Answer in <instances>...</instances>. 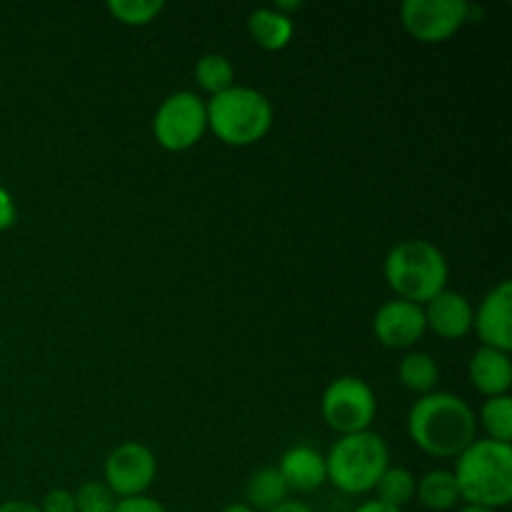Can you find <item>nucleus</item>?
<instances>
[{
  "label": "nucleus",
  "instance_id": "f257e3e1",
  "mask_svg": "<svg viewBox=\"0 0 512 512\" xmlns=\"http://www.w3.org/2000/svg\"><path fill=\"white\" fill-rule=\"evenodd\" d=\"M408 435L433 458H458L478 440V415L460 395H420L408 413Z\"/></svg>",
  "mask_w": 512,
  "mask_h": 512
},
{
  "label": "nucleus",
  "instance_id": "f03ea898",
  "mask_svg": "<svg viewBox=\"0 0 512 512\" xmlns=\"http://www.w3.org/2000/svg\"><path fill=\"white\" fill-rule=\"evenodd\" d=\"M460 500L475 508L500 510L512 500V448L495 440H475L455 458Z\"/></svg>",
  "mask_w": 512,
  "mask_h": 512
},
{
  "label": "nucleus",
  "instance_id": "7ed1b4c3",
  "mask_svg": "<svg viewBox=\"0 0 512 512\" xmlns=\"http://www.w3.org/2000/svg\"><path fill=\"white\" fill-rule=\"evenodd\" d=\"M448 260L428 240H403L385 255V280L400 300L425 305L448 285Z\"/></svg>",
  "mask_w": 512,
  "mask_h": 512
},
{
  "label": "nucleus",
  "instance_id": "20e7f679",
  "mask_svg": "<svg viewBox=\"0 0 512 512\" xmlns=\"http://www.w3.org/2000/svg\"><path fill=\"white\" fill-rule=\"evenodd\" d=\"M208 128L225 145L245 148L268 135L273 128V105L260 90L233 85L205 103Z\"/></svg>",
  "mask_w": 512,
  "mask_h": 512
},
{
  "label": "nucleus",
  "instance_id": "39448f33",
  "mask_svg": "<svg viewBox=\"0 0 512 512\" xmlns=\"http://www.w3.org/2000/svg\"><path fill=\"white\" fill-rule=\"evenodd\" d=\"M390 465V450L373 430L340 435L325 455L328 480L345 495H365Z\"/></svg>",
  "mask_w": 512,
  "mask_h": 512
},
{
  "label": "nucleus",
  "instance_id": "423d86ee",
  "mask_svg": "<svg viewBox=\"0 0 512 512\" xmlns=\"http://www.w3.org/2000/svg\"><path fill=\"white\" fill-rule=\"evenodd\" d=\"M208 130L205 100L193 90H178L158 105L153 115V135L160 148L183 153L193 148Z\"/></svg>",
  "mask_w": 512,
  "mask_h": 512
},
{
  "label": "nucleus",
  "instance_id": "0eeeda50",
  "mask_svg": "<svg viewBox=\"0 0 512 512\" xmlns=\"http://www.w3.org/2000/svg\"><path fill=\"white\" fill-rule=\"evenodd\" d=\"M320 410H323V420L328 423V428L340 435H353L370 430L375 413H378V400L365 380L355 378V375H343L325 388Z\"/></svg>",
  "mask_w": 512,
  "mask_h": 512
},
{
  "label": "nucleus",
  "instance_id": "6e6552de",
  "mask_svg": "<svg viewBox=\"0 0 512 512\" xmlns=\"http://www.w3.org/2000/svg\"><path fill=\"white\" fill-rule=\"evenodd\" d=\"M158 475V460L155 453L143 443H120L110 450L103 465V483L118 500L140 498L153 485Z\"/></svg>",
  "mask_w": 512,
  "mask_h": 512
},
{
  "label": "nucleus",
  "instance_id": "1a4fd4ad",
  "mask_svg": "<svg viewBox=\"0 0 512 512\" xmlns=\"http://www.w3.org/2000/svg\"><path fill=\"white\" fill-rule=\"evenodd\" d=\"M468 8L465 0H405L400 20L420 43H443L468 23Z\"/></svg>",
  "mask_w": 512,
  "mask_h": 512
},
{
  "label": "nucleus",
  "instance_id": "9d476101",
  "mask_svg": "<svg viewBox=\"0 0 512 512\" xmlns=\"http://www.w3.org/2000/svg\"><path fill=\"white\" fill-rule=\"evenodd\" d=\"M425 313L423 305L408 303V300H388L378 308L373 318V333L380 345L390 350L413 348L425 335Z\"/></svg>",
  "mask_w": 512,
  "mask_h": 512
},
{
  "label": "nucleus",
  "instance_id": "9b49d317",
  "mask_svg": "<svg viewBox=\"0 0 512 512\" xmlns=\"http://www.w3.org/2000/svg\"><path fill=\"white\" fill-rule=\"evenodd\" d=\"M473 328L478 333L483 348L512 350V283L503 280L495 285L478 310L473 313Z\"/></svg>",
  "mask_w": 512,
  "mask_h": 512
},
{
  "label": "nucleus",
  "instance_id": "f8f14e48",
  "mask_svg": "<svg viewBox=\"0 0 512 512\" xmlns=\"http://www.w3.org/2000/svg\"><path fill=\"white\" fill-rule=\"evenodd\" d=\"M425 328L433 330L443 340H460L473 330V305L458 290H448L435 295L423 305Z\"/></svg>",
  "mask_w": 512,
  "mask_h": 512
},
{
  "label": "nucleus",
  "instance_id": "ddd939ff",
  "mask_svg": "<svg viewBox=\"0 0 512 512\" xmlns=\"http://www.w3.org/2000/svg\"><path fill=\"white\" fill-rule=\"evenodd\" d=\"M468 378L470 385H473L480 395H485V398L508 395V390L512 388L510 353L483 348V345H480L473 353V358H470Z\"/></svg>",
  "mask_w": 512,
  "mask_h": 512
},
{
  "label": "nucleus",
  "instance_id": "4468645a",
  "mask_svg": "<svg viewBox=\"0 0 512 512\" xmlns=\"http://www.w3.org/2000/svg\"><path fill=\"white\" fill-rule=\"evenodd\" d=\"M288 490L295 493H313L320 485L328 483V470H325V455L310 445H293L285 450L278 465Z\"/></svg>",
  "mask_w": 512,
  "mask_h": 512
},
{
  "label": "nucleus",
  "instance_id": "2eb2a0df",
  "mask_svg": "<svg viewBox=\"0 0 512 512\" xmlns=\"http://www.w3.org/2000/svg\"><path fill=\"white\" fill-rule=\"evenodd\" d=\"M248 33L263 50H283L293 40L295 25L275 8H258L248 15Z\"/></svg>",
  "mask_w": 512,
  "mask_h": 512
},
{
  "label": "nucleus",
  "instance_id": "dca6fc26",
  "mask_svg": "<svg viewBox=\"0 0 512 512\" xmlns=\"http://www.w3.org/2000/svg\"><path fill=\"white\" fill-rule=\"evenodd\" d=\"M288 485H285L283 475L273 465H265V468L255 470L250 475L248 485H245V505H250L255 512L258 510H273L280 503L288 500Z\"/></svg>",
  "mask_w": 512,
  "mask_h": 512
},
{
  "label": "nucleus",
  "instance_id": "f3484780",
  "mask_svg": "<svg viewBox=\"0 0 512 512\" xmlns=\"http://www.w3.org/2000/svg\"><path fill=\"white\" fill-rule=\"evenodd\" d=\"M415 498H418L428 510H435V512L453 510L455 505L460 503L458 483H455L453 470H443V468L428 470L423 478H418V485H415Z\"/></svg>",
  "mask_w": 512,
  "mask_h": 512
},
{
  "label": "nucleus",
  "instance_id": "a211bd4d",
  "mask_svg": "<svg viewBox=\"0 0 512 512\" xmlns=\"http://www.w3.org/2000/svg\"><path fill=\"white\" fill-rule=\"evenodd\" d=\"M398 380L410 393L428 395L435 393V385L440 383V368L433 355L423 353V350H413V353L400 360Z\"/></svg>",
  "mask_w": 512,
  "mask_h": 512
},
{
  "label": "nucleus",
  "instance_id": "6ab92c4d",
  "mask_svg": "<svg viewBox=\"0 0 512 512\" xmlns=\"http://www.w3.org/2000/svg\"><path fill=\"white\" fill-rule=\"evenodd\" d=\"M415 485H418V478L410 473L408 468H400V465H388L385 473L380 475V480L375 483V495L380 503L390 505V508L403 510L405 505L413 503L415 498Z\"/></svg>",
  "mask_w": 512,
  "mask_h": 512
},
{
  "label": "nucleus",
  "instance_id": "aec40b11",
  "mask_svg": "<svg viewBox=\"0 0 512 512\" xmlns=\"http://www.w3.org/2000/svg\"><path fill=\"white\" fill-rule=\"evenodd\" d=\"M195 80L203 90H208L210 98L223 90L233 88L235 80V70L233 63L225 58L223 53H205L200 55V60L195 63Z\"/></svg>",
  "mask_w": 512,
  "mask_h": 512
},
{
  "label": "nucleus",
  "instance_id": "412c9836",
  "mask_svg": "<svg viewBox=\"0 0 512 512\" xmlns=\"http://www.w3.org/2000/svg\"><path fill=\"white\" fill-rule=\"evenodd\" d=\"M480 425L488 433V440L510 445L512 440V398L510 395H498V398L485 400L480 410Z\"/></svg>",
  "mask_w": 512,
  "mask_h": 512
},
{
  "label": "nucleus",
  "instance_id": "4be33fe9",
  "mask_svg": "<svg viewBox=\"0 0 512 512\" xmlns=\"http://www.w3.org/2000/svg\"><path fill=\"white\" fill-rule=\"evenodd\" d=\"M165 10L163 0H108V13L123 25H148Z\"/></svg>",
  "mask_w": 512,
  "mask_h": 512
},
{
  "label": "nucleus",
  "instance_id": "5701e85b",
  "mask_svg": "<svg viewBox=\"0 0 512 512\" xmlns=\"http://www.w3.org/2000/svg\"><path fill=\"white\" fill-rule=\"evenodd\" d=\"M73 495L78 512H113L115 503H118V498L110 493L103 480H88Z\"/></svg>",
  "mask_w": 512,
  "mask_h": 512
},
{
  "label": "nucleus",
  "instance_id": "b1692460",
  "mask_svg": "<svg viewBox=\"0 0 512 512\" xmlns=\"http://www.w3.org/2000/svg\"><path fill=\"white\" fill-rule=\"evenodd\" d=\"M40 512H78L75 510L73 490L53 488L43 495V503L38 505Z\"/></svg>",
  "mask_w": 512,
  "mask_h": 512
},
{
  "label": "nucleus",
  "instance_id": "393cba45",
  "mask_svg": "<svg viewBox=\"0 0 512 512\" xmlns=\"http://www.w3.org/2000/svg\"><path fill=\"white\" fill-rule=\"evenodd\" d=\"M113 512H168V510H165V505H160L158 500L148 498V495H140V498L118 500Z\"/></svg>",
  "mask_w": 512,
  "mask_h": 512
},
{
  "label": "nucleus",
  "instance_id": "a878e982",
  "mask_svg": "<svg viewBox=\"0 0 512 512\" xmlns=\"http://www.w3.org/2000/svg\"><path fill=\"white\" fill-rule=\"evenodd\" d=\"M15 220H18V208H15V200L8 190L0 185V233L8 228H13Z\"/></svg>",
  "mask_w": 512,
  "mask_h": 512
},
{
  "label": "nucleus",
  "instance_id": "bb28decb",
  "mask_svg": "<svg viewBox=\"0 0 512 512\" xmlns=\"http://www.w3.org/2000/svg\"><path fill=\"white\" fill-rule=\"evenodd\" d=\"M0 512H40V508L28 500H5L0 503Z\"/></svg>",
  "mask_w": 512,
  "mask_h": 512
},
{
  "label": "nucleus",
  "instance_id": "cd10ccee",
  "mask_svg": "<svg viewBox=\"0 0 512 512\" xmlns=\"http://www.w3.org/2000/svg\"><path fill=\"white\" fill-rule=\"evenodd\" d=\"M353 512H403V510H398V508H390V505L380 503V500H368V503L358 505V508H355Z\"/></svg>",
  "mask_w": 512,
  "mask_h": 512
},
{
  "label": "nucleus",
  "instance_id": "c85d7f7f",
  "mask_svg": "<svg viewBox=\"0 0 512 512\" xmlns=\"http://www.w3.org/2000/svg\"><path fill=\"white\" fill-rule=\"evenodd\" d=\"M268 512H313V508L305 503H300V500H285V503H280L278 508H273Z\"/></svg>",
  "mask_w": 512,
  "mask_h": 512
},
{
  "label": "nucleus",
  "instance_id": "c756f323",
  "mask_svg": "<svg viewBox=\"0 0 512 512\" xmlns=\"http://www.w3.org/2000/svg\"><path fill=\"white\" fill-rule=\"evenodd\" d=\"M220 512H255V510L245 503H230V505H225Z\"/></svg>",
  "mask_w": 512,
  "mask_h": 512
},
{
  "label": "nucleus",
  "instance_id": "7c9ffc66",
  "mask_svg": "<svg viewBox=\"0 0 512 512\" xmlns=\"http://www.w3.org/2000/svg\"><path fill=\"white\" fill-rule=\"evenodd\" d=\"M458 512H500V510H490V508H475V505H465Z\"/></svg>",
  "mask_w": 512,
  "mask_h": 512
}]
</instances>
